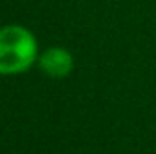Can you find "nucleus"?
Listing matches in <instances>:
<instances>
[{
    "label": "nucleus",
    "instance_id": "obj_1",
    "mask_svg": "<svg viewBox=\"0 0 156 154\" xmlns=\"http://www.w3.org/2000/svg\"><path fill=\"white\" fill-rule=\"evenodd\" d=\"M38 54L35 35L16 24L0 29V75H18L27 71Z\"/></svg>",
    "mask_w": 156,
    "mask_h": 154
},
{
    "label": "nucleus",
    "instance_id": "obj_2",
    "mask_svg": "<svg viewBox=\"0 0 156 154\" xmlns=\"http://www.w3.org/2000/svg\"><path fill=\"white\" fill-rule=\"evenodd\" d=\"M40 69L51 78H64L73 69V56L64 47H51L38 58Z\"/></svg>",
    "mask_w": 156,
    "mask_h": 154
}]
</instances>
